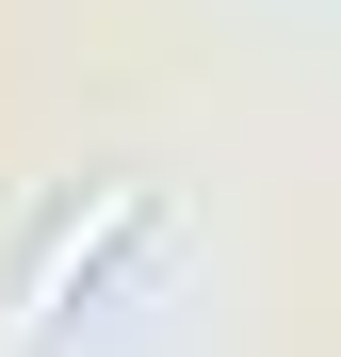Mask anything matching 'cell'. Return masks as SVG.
Listing matches in <instances>:
<instances>
[{
    "instance_id": "1",
    "label": "cell",
    "mask_w": 341,
    "mask_h": 357,
    "mask_svg": "<svg viewBox=\"0 0 341 357\" xmlns=\"http://www.w3.org/2000/svg\"><path fill=\"white\" fill-rule=\"evenodd\" d=\"M146 244H162V178H130V162L82 178V195L33 227V260H17V325H82L114 292V260H146Z\"/></svg>"
}]
</instances>
